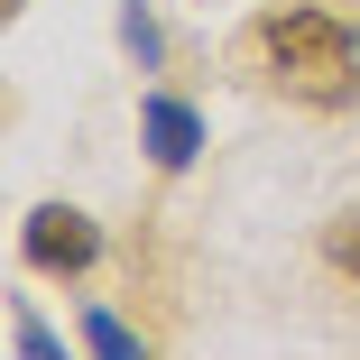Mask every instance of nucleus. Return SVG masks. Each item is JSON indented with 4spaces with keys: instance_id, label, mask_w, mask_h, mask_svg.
<instances>
[{
    "instance_id": "nucleus-1",
    "label": "nucleus",
    "mask_w": 360,
    "mask_h": 360,
    "mask_svg": "<svg viewBox=\"0 0 360 360\" xmlns=\"http://www.w3.org/2000/svg\"><path fill=\"white\" fill-rule=\"evenodd\" d=\"M250 56L277 93H296L314 111H342L360 93V28L323 0H277V10L250 19Z\"/></svg>"
},
{
    "instance_id": "nucleus-2",
    "label": "nucleus",
    "mask_w": 360,
    "mask_h": 360,
    "mask_svg": "<svg viewBox=\"0 0 360 360\" xmlns=\"http://www.w3.org/2000/svg\"><path fill=\"white\" fill-rule=\"evenodd\" d=\"M19 250H28V268H46V277H84V268L102 259V231L84 222L75 203H37L28 231H19Z\"/></svg>"
},
{
    "instance_id": "nucleus-3",
    "label": "nucleus",
    "mask_w": 360,
    "mask_h": 360,
    "mask_svg": "<svg viewBox=\"0 0 360 360\" xmlns=\"http://www.w3.org/2000/svg\"><path fill=\"white\" fill-rule=\"evenodd\" d=\"M139 120H148V158H158V167H185V158L203 148V120H194L176 93H148V102H139Z\"/></svg>"
},
{
    "instance_id": "nucleus-4",
    "label": "nucleus",
    "mask_w": 360,
    "mask_h": 360,
    "mask_svg": "<svg viewBox=\"0 0 360 360\" xmlns=\"http://www.w3.org/2000/svg\"><path fill=\"white\" fill-rule=\"evenodd\" d=\"M120 46L139 56V75H158V56H167V37H158V19H148V0H129V10H120Z\"/></svg>"
},
{
    "instance_id": "nucleus-5",
    "label": "nucleus",
    "mask_w": 360,
    "mask_h": 360,
    "mask_svg": "<svg viewBox=\"0 0 360 360\" xmlns=\"http://www.w3.org/2000/svg\"><path fill=\"white\" fill-rule=\"evenodd\" d=\"M84 342H93L102 360H139V333H129V323H111V314H84Z\"/></svg>"
},
{
    "instance_id": "nucleus-6",
    "label": "nucleus",
    "mask_w": 360,
    "mask_h": 360,
    "mask_svg": "<svg viewBox=\"0 0 360 360\" xmlns=\"http://www.w3.org/2000/svg\"><path fill=\"white\" fill-rule=\"evenodd\" d=\"M323 259H333L342 277H360V212H342V222L323 231Z\"/></svg>"
},
{
    "instance_id": "nucleus-7",
    "label": "nucleus",
    "mask_w": 360,
    "mask_h": 360,
    "mask_svg": "<svg viewBox=\"0 0 360 360\" xmlns=\"http://www.w3.org/2000/svg\"><path fill=\"white\" fill-rule=\"evenodd\" d=\"M10 342H19V351H56V333H46L37 314H19V323H10Z\"/></svg>"
},
{
    "instance_id": "nucleus-8",
    "label": "nucleus",
    "mask_w": 360,
    "mask_h": 360,
    "mask_svg": "<svg viewBox=\"0 0 360 360\" xmlns=\"http://www.w3.org/2000/svg\"><path fill=\"white\" fill-rule=\"evenodd\" d=\"M10 10H19V0H10Z\"/></svg>"
}]
</instances>
